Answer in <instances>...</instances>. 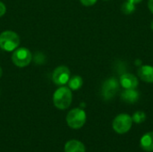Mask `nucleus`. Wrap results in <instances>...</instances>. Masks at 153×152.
Returning <instances> with one entry per match:
<instances>
[{
  "label": "nucleus",
  "mask_w": 153,
  "mask_h": 152,
  "mask_svg": "<svg viewBox=\"0 0 153 152\" xmlns=\"http://www.w3.org/2000/svg\"><path fill=\"white\" fill-rule=\"evenodd\" d=\"M138 75L143 82H153V66L152 65H143L138 69Z\"/></svg>",
  "instance_id": "9d476101"
},
{
  "label": "nucleus",
  "mask_w": 153,
  "mask_h": 152,
  "mask_svg": "<svg viewBox=\"0 0 153 152\" xmlns=\"http://www.w3.org/2000/svg\"><path fill=\"white\" fill-rule=\"evenodd\" d=\"M121 10H122V12L125 14H131V13H133L135 11V4L131 3V2H129V1H126L122 4Z\"/></svg>",
  "instance_id": "4468645a"
},
{
  "label": "nucleus",
  "mask_w": 153,
  "mask_h": 152,
  "mask_svg": "<svg viewBox=\"0 0 153 152\" xmlns=\"http://www.w3.org/2000/svg\"><path fill=\"white\" fill-rule=\"evenodd\" d=\"M127 1H129V2H131V3H133V4H139V3H141L143 0H127Z\"/></svg>",
  "instance_id": "6ab92c4d"
},
{
  "label": "nucleus",
  "mask_w": 153,
  "mask_h": 152,
  "mask_svg": "<svg viewBox=\"0 0 153 152\" xmlns=\"http://www.w3.org/2000/svg\"><path fill=\"white\" fill-rule=\"evenodd\" d=\"M73 99V95L70 88L60 87L58 88L53 96V102L56 108L64 110L70 107Z\"/></svg>",
  "instance_id": "f257e3e1"
},
{
  "label": "nucleus",
  "mask_w": 153,
  "mask_h": 152,
  "mask_svg": "<svg viewBox=\"0 0 153 152\" xmlns=\"http://www.w3.org/2000/svg\"><path fill=\"white\" fill-rule=\"evenodd\" d=\"M119 83L125 90L126 89H136L138 87L139 81L135 75L126 73L120 76Z\"/></svg>",
  "instance_id": "6e6552de"
},
{
  "label": "nucleus",
  "mask_w": 153,
  "mask_h": 152,
  "mask_svg": "<svg viewBox=\"0 0 153 152\" xmlns=\"http://www.w3.org/2000/svg\"><path fill=\"white\" fill-rule=\"evenodd\" d=\"M148 7H149L150 11L153 13V0H149V2H148Z\"/></svg>",
  "instance_id": "a211bd4d"
},
{
  "label": "nucleus",
  "mask_w": 153,
  "mask_h": 152,
  "mask_svg": "<svg viewBox=\"0 0 153 152\" xmlns=\"http://www.w3.org/2000/svg\"><path fill=\"white\" fill-rule=\"evenodd\" d=\"M66 122L70 128L80 129L86 122V113L83 109L74 108L66 116Z\"/></svg>",
  "instance_id": "7ed1b4c3"
},
{
  "label": "nucleus",
  "mask_w": 153,
  "mask_h": 152,
  "mask_svg": "<svg viewBox=\"0 0 153 152\" xmlns=\"http://www.w3.org/2000/svg\"><path fill=\"white\" fill-rule=\"evenodd\" d=\"M132 119H133V122L136 124H142L146 120V114L143 111H136L133 115Z\"/></svg>",
  "instance_id": "2eb2a0df"
},
{
  "label": "nucleus",
  "mask_w": 153,
  "mask_h": 152,
  "mask_svg": "<svg viewBox=\"0 0 153 152\" xmlns=\"http://www.w3.org/2000/svg\"><path fill=\"white\" fill-rule=\"evenodd\" d=\"M20 44V38L17 33L12 30H5L0 34V47L4 51L15 50Z\"/></svg>",
  "instance_id": "f03ea898"
},
{
  "label": "nucleus",
  "mask_w": 153,
  "mask_h": 152,
  "mask_svg": "<svg viewBox=\"0 0 153 152\" xmlns=\"http://www.w3.org/2000/svg\"><path fill=\"white\" fill-rule=\"evenodd\" d=\"M80 1L85 6H91V5H93L94 4H96V2L98 0H80Z\"/></svg>",
  "instance_id": "dca6fc26"
},
{
  "label": "nucleus",
  "mask_w": 153,
  "mask_h": 152,
  "mask_svg": "<svg viewBox=\"0 0 153 152\" xmlns=\"http://www.w3.org/2000/svg\"><path fill=\"white\" fill-rule=\"evenodd\" d=\"M82 84H83L82 78L78 75L73 76L68 81V86H69L70 90H77L81 89Z\"/></svg>",
  "instance_id": "ddd939ff"
},
{
  "label": "nucleus",
  "mask_w": 153,
  "mask_h": 152,
  "mask_svg": "<svg viewBox=\"0 0 153 152\" xmlns=\"http://www.w3.org/2000/svg\"><path fill=\"white\" fill-rule=\"evenodd\" d=\"M151 27H152V30H153V20L152 22V24H151Z\"/></svg>",
  "instance_id": "412c9836"
},
{
  "label": "nucleus",
  "mask_w": 153,
  "mask_h": 152,
  "mask_svg": "<svg viewBox=\"0 0 153 152\" xmlns=\"http://www.w3.org/2000/svg\"><path fill=\"white\" fill-rule=\"evenodd\" d=\"M141 147L145 151H153V132H149L143 134L140 141Z\"/></svg>",
  "instance_id": "f8f14e48"
},
{
  "label": "nucleus",
  "mask_w": 153,
  "mask_h": 152,
  "mask_svg": "<svg viewBox=\"0 0 153 152\" xmlns=\"http://www.w3.org/2000/svg\"><path fill=\"white\" fill-rule=\"evenodd\" d=\"M32 58L30 51L26 47L15 49L12 56L13 63L18 67H25L29 65Z\"/></svg>",
  "instance_id": "423d86ee"
},
{
  "label": "nucleus",
  "mask_w": 153,
  "mask_h": 152,
  "mask_svg": "<svg viewBox=\"0 0 153 152\" xmlns=\"http://www.w3.org/2000/svg\"><path fill=\"white\" fill-rule=\"evenodd\" d=\"M65 152H85V146L80 141L71 140L65 143Z\"/></svg>",
  "instance_id": "9b49d317"
},
{
  "label": "nucleus",
  "mask_w": 153,
  "mask_h": 152,
  "mask_svg": "<svg viewBox=\"0 0 153 152\" xmlns=\"http://www.w3.org/2000/svg\"><path fill=\"white\" fill-rule=\"evenodd\" d=\"M2 73H3V71H2V68L0 67V78L2 77Z\"/></svg>",
  "instance_id": "aec40b11"
},
{
  "label": "nucleus",
  "mask_w": 153,
  "mask_h": 152,
  "mask_svg": "<svg viewBox=\"0 0 153 152\" xmlns=\"http://www.w3.org/2000/svg\"><path fill=\"white\" fill-rule=\"evenodd\" d=\"M140 98V92L135 89H126L121 94V99L128 104H134L138 101Z\"/></svg>",
  "instance_id": "1a4fd4ad"
},
{
  "label": "nucleus",
  "mask_w": 153,
  "mask_h": 152,
  "mask_svg": "<svg viewBox=\"0 0 153 152\" xmlns=\"http://www.w3.org/2000/svg\"><path fill=\"white\" fill-rule=\"evenodd\" d=\"M5 12H6V8H5L4 4L0 1V17L3 16L5 13Z\"/></svg>",
  "instance_id": "f3484780"
},
{
  "label": "nucleus",
  "mask_w": 153,
  "mask_h": 152,
  "mask_svg": "<svg viewBox=\"0 0 153 152\" xmlns=\"http://www.w3.org/2000/svg\"><path fill=\"white\" fill-rule=\"evenodd\" d=\"M133 125L132 116L127 114H120L115 117L112 123V127L118 134H125L130 131Z\"/></svg>",
  "instance_id": "20e7f679"
},
{
  "label": "nucleus",
  "mask_w": 153,
  "mask_h": 152,
  "mask_svg": "<svg viewBox=\"0 0 153 152\" xmlns=\"http://www.w3.org/2000/svg\"><path fill=\"white\" fill-rule=\"evenodd\" d=\"M119 81L115 77L107 79L101 86V95L105 100L112 99L119 90Z\"/></svg>",
  "instance_id": "39448f33"
},
{
  "label": "nucleus",
  "mask_w": 153,
  "mask_h": 152,
  "mask_svg": "<svg viewBox=\"0 0 153 152\" xmlns=\"http://www.w3.org/2000/svg\"><path fill=\"white\" fill-rule=\"evenodd\" d=\"M104 1H108V0H104Z\"/></svg>",
  "instance_id": "4be33fe9"
},
{
  "label": "nucleus",
  "mask_w": 153,
  "mask_h": 152,
  "mask_svg": "<svg viewBox=\"0 0 153 152\" xmlns=\"http://www.w3.org/2000/svg\"><path fill=\"white\" fill-rule=\"evenodd\" d=\"M71 73L69 68L65 65H61L54 70L52 73V80L55 84L59 86H64L68 82Z\"/></svg>",
  "instance_id": "0eeeda50"
}]
</instances>
